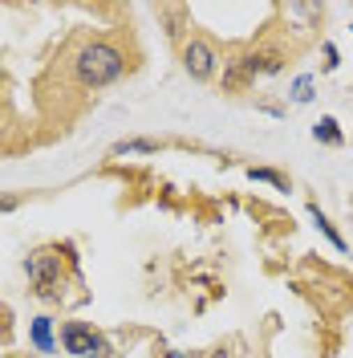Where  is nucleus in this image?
Wrapping results in <instances>:
<instances>
[{
  "mask_svg": "<svg viewBox=\"0 0 353 358\" xmlns=\"http://www.w3.org/2000/svg\"><path fill=\"white\" fill-rule=\"evenodd\" d=\"M248 179H256V183H272L276 192H288V179L280 171H272V167H248Z\"/></svg>",
  "mask_w": 353,
  "mask_h": 358,
  "instance_id": "nucleus-9",
  "label": "nucleus"
},
{
  "mask_svg": "<svg viewBox=\"0 0 353 358\" xmlns=\"http://www.w3.org/2000/svg\"><path fill=\"white\" fill-rule=\"evenodd\" d=\"M313 90H317V82H313V73H301V78L292 82V102L309 106V102H313Z\"/></svg>",
  "mask_w": 353,
  "mask_h": 358,
  "instance_id": "nucleus-10",
  "label": "nucleus"
},
{
  "mask_svg": "<svg viewBox=\"0 0 353 358\" xmlns=\"http://www.w3.org/2000/svg\"><path fill=\"white\" fill-rule=\"evenodd\" d=\"M158 143L155 138H122V143H114V155H155Z\"/></svg>",
  "mask_w": 353,
  "mask_h": 358,
  "instance_id": "nucleus-8",
  "label": "nucleus"
},
{
  "mask_svg": "<svg viewBox=\"0 0 353 358\" xmlns=\"http://www.w3.org/2000/svg\"><path fill=\"white\" fill-rule=\"evenodd\" d=\"M61 346H66V355H73V358H110L106 338L93 334L86 322H69L66 330H61Z\"/></svg>",
  "mask_w": 353,
  "mask_h": 358,
  "instance_id": "nucleus-3",
  "label": "nucleus"
},
{
  "mask_svg": "<svg viewBox=\"0 0 353 358\" xmlns=\"http://www.w3.org/2000/svg\"><path fill=\"white\" fill-rule=\"evenodd\" d=\"M183 66H187V73L195 78V82H211L216 78V69H220V53H216V45L211 41H187V49H183Z\"/></svg>",
  "mask_w": 353,
  "mask_h": 358,
  "instance_id": "nucleus-4",
  "label": "nucleus"
},
{
  "mask_svg": "<svg viewBox=\"0 0 353 358\" xmlns=\"http://www.w3.org/2000/svg\"><path fill=\"white\" fill-rule=\"evenodd\" d=\"M167 358H187V355H179V350H171V355H167Z\"/></svg>",
  "mask_w": 353,
  "mask_h": 358,
  "instance_id": "nucleus-14",
  "label": "nucleus"
},
{
  "mask_svg": "<svg viewBox=\"0 0 353 358\" xmlns=\"http://www.w3.org/2000/svg\"><path fill=\"white\" fill-rule=\"evenodd\" d=\"M285 13L296 21H313V17H321V4H285Z\"/></svg>",
  "mask_w": 353,
  "mask_h": 358,
  "instance_id": "nucleus-11",
  "label": "nucleus"
},
{
  "mask_svg": "<svg viewBox=\"0 0 353 358\" xmlns=\"http://www.w3.org/2000/svg\"><path fill=\"white\" fill-rule=\"evenodd\" d=\"M211 358H223V355H211Z\"/></svg>",
  "mask_w": 353,
  "mask_h": 358,
  "instance_id": "nucleus-15",
  "label": "nucleus"
},
{
  "mask_svg": "<svg viewBox=\"0 0 353 358\" xmlns=\"http://www.w3.org/2000/svg\"><path fill=\"white\" fill-rule=\"evenodd\" d=\"M13 208H17V200H13V196H0V212H13Z\"/></svg>",
  "mask_w": 353,
  "mask_h": 358,
  "instance_id": "nucleus-13",
  "label": "nucleus"
},
{
  "mask_svg": "<svg viewBox=\"0 0 353 358\" xmlns=\"http://www.w3.org/2000/svg\"><path fill=\"white\" fill-rule=\"evenodd\" d=\"M341 62H337V45L333 41H325V69H337Z\"/></svg>",
  "mask_w": 353,
  "mask_h": 358,
  "instance_id": "nucleus-12",
  "label": "nucleus"
},
{
  "mask_svg": "<svg viewBox=\"0 0 353 358\" xmlns=\"http://www.w3.org/2000/svg\"><path fill=\"white\" fill-rule=\"evenodd\" d=\"M29 338H33V346H37L41 355H53V322H49V317H33Z\"/></svg>",
  "mask_w": 353,
  "mask_h": 358,
  "instance_id": "nucleus-6",
  "label": "nucleus"
},
{
  "mask_svg": "<svg viewBox=\"0 0 353 358\" xmlns=\"http://www.w3.org/2000/svg\"><path fill=\"white\" fill-rule=\"evenodd\" d=\"M122 69H126L122 53L106 41H93L77 53V78H82L86 86H110V82L122 78Z\"/></svg>",
  "mask_w": 353,
  "mask_h": 358,
  "instance_id": "nucleus-1",
  "label": "nucleus"
},
{
  "mask_svg": "<svg viewBox=\"0 0 353 358\" xmlns=\"http://www.w3.org/2000/svg\"><path fill=\"white\" fill-rule=\"evenodd\" d=\"M24 268H29V281H33L37 297H57V289H61V257H57V252L37 248V252L24 261Z\"/></svg>",
  "mask_w": 353,
  "mask_h": 358,
  "instance_id": "nucleus-2",
  "label": "nucleus"
},
{
  "mask_svg": "<svg viewBox=\"0 0 353 358\" xmlns=\"http://www.w3.org/2000/svg\"><path fill=\"white\" fill-rule=\"evenodd\" d=\"M313 138L325 143V147H341V143H345V134H341V127H337V118H329V114L313 127Z\"/></svg>",
  "mask_w": 353,
  "mask_h": 358,
  "instance_id": "nucleus-7",
  "label": "nucleus"
},
{
  "mask_svg": "<svg viewBox=\"0 0 353 358\" xmlns=\"http://www.w3.org/2000/svg\"><path fill=\"white\" fill-rule=\"evenodd\" d=\"M309 216H313V224H317V232H321V236H325V241H329L337 252H345V248H350V245H345V236L333 228V220L325 216V212H321V208H317V203H309Z\"/></svg>",
  "mask_w": 353,
  "mask_h": 358,
  "instance_id": "nucleus-5",
  "label": "nucleus"
}]
</instances>
